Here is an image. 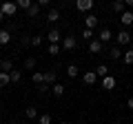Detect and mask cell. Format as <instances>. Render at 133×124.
<instances>
[{
  "label": "cell",
  "mask_w": 133,
  "mask_h": 124,
  "mask_svg": "<svg viewBox=\"0 0 133 124\" xmlns=\"http://www.w3.org/2000/svg\"><path fill=\"white\" fill-rule=\"evenodd\" d=\"M91 7H93V0H78L76 2L78 11H91Z\"/></svg>",
  "instance_id": "5b68a950"
},
{
  "label": "cell",
  "mask_w": 133,
  "mask_h": 124,
  "mask_svg": "<svg viewBox=\"0 0 133 124\" xmlns=\"http://www.w3.org/2000/svg\"><path fill=\"white\" fill-rule=\"evenodd\" d=\"M49 89H51V86H49V84H44V82L38 86V91H40V93H44V91H49Z\"/></svg>",
  "instance_id": "d6a6232c"
},
{
  "label": "cell",
  "mask_w": 133,
  "mask_h": 124,
  "mask_svg": "<svg viewBox=\"0 0 133 124\" xmlns=\"http://www.w3.org/2000/svg\"><path fill=\"white\" fill-rule=\"evenodd\" d=\"M38 124H51V115H47V113L38 115Z\"/></svg>",
  "instance_id": "4316f807"
},
{
  "label": "cell",
  "mask_w": 133,
  "mask_h": 124,
  "mask_svg": "<svg viewBox=\"0 0 133 124\" xmlns=\"http://www.w3.org/2000/svg\"><path fill=\"white\" fill-rule=\"evenodd\" d=\"M11 42V33H9V29H0V44L5 47V44Z\"/></svg>",
  "instance_id": "5bb4252c"
},
{
  "label": "cell",
  "mask_w": 133,
  "mask_h": 124,
  "mask_svg": "<svg viewBox=\"0 0 133 124\" xmlns=\"http://www.w3.org/2000/svg\"><path fill=\"white\" fill-rule=\"evenodd\" d=\"M120 20H122V24H131V22H133V11L127 9L122 16H120Z\"/></svg>",
  "instance_id": "2e32d148"
},
{
  "label": "cell",
  "mask_w": 133,
  "mask_h": 124,
  "mask_svg": "<svg viewBox=\"0 0 133 124\" xmlns=\"http://www.w3.org/2000/svg\"><path fill=\"white\" fill-rule=\"evenodd\" d=\"M36 5H38L40 9H42V7H49V0H38V2H36Z\"/></svg>",
  "instance_id": "836d02e7"
},
{
  "label": "cell",
  "mask_w": 133,
  "mask_h": 124,
  "mask_svg": "<svg viewBox=\"0 0 133 124\" xmlns=\"http://www.w3.org/2000/svg\"><path fill=\"white\" fill-rule=\"evenodd\" d=\"M124 62H127V64H133V49H129V51H124Z\"/></svg>",
  "instance_id": "83f0119b"
},
{
  "label": "cell",
  "mask_w": 133,
  "mask_h": 124,
  "mask_svg": "<svg viewBox=\"0 0 133 124\" xmlns=\"http://www.w3.org/2000/svg\"><path fill=\"white\" fill-rule=\"evenodd\" d=\"M16 5H18L20 9H24V11H29V7H31L33 2H31V0H18V2H16Z\"/></svg>",
  "instance_id": "484cf974"
},
{
  "label": "cell",
  "mask_w": 133,
  "mask_h": 124,
  "mask_svg": "<svg viewBox=\"0 0 133 124\" xmlns=\"http://www.w3.org/2000/svg\"><path fill=\"white\" fill-rule=\"evenodd\" d=\"M95 75H100V78H107V75H109V67H107V64H100V67L95 69Z\"/></svg>",
  "instance_id": "d6986e66"
},
{
  "label": "cell",
  "mask_w": 133,
  "mask_h": 124,
  "mask_svg": "<svg viewBox=\"0 0 133 124\" xmlns=\"http://www.w3.org/2000/svg\"><path fill=\"white\" fill-rule=\"evenodd\" d=\"M111 38H113V33H111L109 29H102V31H100V36H98V40H100L102 44H107V42H109Z\"/></svg>",
  "instance_id": "9a60e30c"
},
{
  "label": "cell",
  "mask_w": 133,
  "mask_h": 124,
  "mask_svg": "<svg viewBox=\"0 0 133 124\" xmlns=\"http://www.w3.org/2000/svg\"><path fill=\"white\" fill-rule=\"evenodd\" d=\"M64 91H66V86L60 84V82H56V84L51 86V93H53L56 98H62V95H64Z\"/></svg>",
  "instance_id": "52a82bcc"
},
{
  "label": "cell",
  "mask_w": 133,
  "mask_h": 124,
  "mask_svg": "<svg viewBox=\"0 0 133 124\" xmlns=\"http://www.w3.org/2000/svg\"><path fill=\"white\" fill-rule=\"evenodd\" d=\"M56 82H58V75H56V71H47V73H44V84L53 86Z\"/></svg>",
  "instance_id": "4fadbf2b"
},
{
  "label": "cell",
  "mask_w": 133,
  "mask_h": 124,
  "mask_svg": "<svg viewBox=\"0 0 133 124\" xmlns=\"http://www.w3.org/2000/svg\"><path fill=\"white\" fill-rule=\"evenodd\" d=\"M120 56H124V53L120 51V47H113V49L109 51V58H111V60H120Z\"/></svg>",
  "instance_id": "603a6c76"
},
{
  "label": "cell",
  "mask_w": 133,
  "mask_h": 124,
  "mask_svg": "<svg viewBox=\"0 0 133 124\" xmlns=\"http://www.w3.org/2000/svg\"><path fill=\"white\" fill-rule=\"evenodd\" d=\"M7 84H11V78H9V73H2V71H0V89H5Z\"/></svg>",
  "instance_id": "ac0fdd59"
},
{
  "label": "cell",
  "mask_w": 133,
  "mask_h": 124,
  "mask_svg": "<svg viewBox=\"0 0 133 124\" xmlns=\"http://www.w3.org/2000/svg\"><path fill=\"white\" fill-rule=\"evenodd\" d=\"M0 69H2V73H11L14 71V62L9 58H5V60H0Z\"/></svg>",
  "instance_id": "ba28073f"
},
{
  "label": "cell",
  "mask_w": 133,
  "mask_h": 124,
  "mask_svg": "<svg viewBox=\"0 0 133 124\" xmlns=\"http://www.w3.org/2000/svg\"><path fill=\"white\" fill-rule=\"evenodd\" d=\"M38 13H40V7H38V5H31V7H29V11H27L29 18H36Z\"/></svg>",
  "instance_id": "d4e9b609"
},
{
  "label": "cell",
  "mask_w": 133,
  "mask_h": 124,
  "mask_svg": "<svg viewBox=\"0 0 133 124\" xmlns=\"http://www.w3.org/2000/svg\"><path fill=\"white\" fill-rule=\"evenodd\" d=\"M0 124H2V118H0Z\"/></svg>",
  "instance_id": "74e56055"
},
{
  "label": "cell",
  "mask_w": 133,
  "mask_h": 124,
  "mask_svg": "<svg viewBox=\"0 0 133 124\" xmlns=\"http://www.w3.org/2000/svg\"><path fill=\"white\" fill-rule=\"evenodd\" d=\"M0 11L5 13V18H14L16 11H18V5L16 2H5V5H0Z\"/></svg>",
  "instance_id": "6da1fadb"
},
{
  "label": "cell",
  "mask_w": 133,
  "mask_h": 124,
  "mask_svg": "<svg viewBox=\"0 0 133 124\" xmlns=\"http://www.w3.org/2000/svg\"><path fill=\"white\" fill-rule=\"evenodd\" d=\"M2 20H5V13H2V11H0V22H2Z\"/></svg>",
  "instance_id": "d590c367"
},
{
  "label": "cell",
  "mask_w": 133,
  "mask_h": 124,
  "mask_svg": "<svg viewBox=\"0 0 133 124\" xmlns=\"http://www.w3.org/2000/svg\"><path fill=\"white\" fill-rule=\"evenodd\" d=\"M111 9H113L115 13H120V16H122L124 11H127V5H124V0H115L113 5H111Z\"/></svg>",
  "instance_id": "9c48e42d"
},
{
  "label": "cell",
  "mask_w": 133,
  "mask_h": 124,
  "mask_svg": "<svg viewBox=\"0 0 133 124\" xmlns=\"http://www.w3.org/2000/svg\"><path fill=\"white\" fill-rule=\"evenodd\" d=\"M98 27V16H93V13H89L84 18V29H91V31H93V29Z\"/></svg>",
  "instance_id": "277c9868"
},
{
  "label": "cell",
  "mask_w": 133,
  "mask_h": 124,
  "mask_svg": "<svg viewBox=\"0 0 133 124\" xmlns=\"http://www.w3.org/2000/svg\"><path fill=\"white\" fill-rule=\"evenodd\" d=\"M60 53V44H49V56H58Z\"/></svg>",
  "instance_id": "4dcf8cb0"
},
{
  "label": "cell",
  "mask_w": 133,
  "mask_h": 124,
  "mask_svg": "<svg viewBox=\"0 0 133 124\" xmlns=\"http://www.w3.org/2000/svg\"><path fill=\"white\" fill-rule=\"evenodd\" d=\"M76 44H78V40L73 38V36H66V38L62 40V49H64V51H71V49H76Z\"/></svg>",
  "instance_id": "7a4b0ae2"
},
{
  "label": "cell",
  "mask_w": 133,
  "mask_h": 124,
  "mask_svg": "<svg viewBox=\"0 0 133 124\" xmlns=\"http://www.w3.org/2000/svg\"><path fill=\"white\" fill-rule=\"evenodd\" d=\"M82 38H84L87 42H91V40H93V31H91V29H84V31H82Z\"/></svg>",
  "instance_id": "f546056e"
},
{
  "label": "cell",
  "mask_w": 133,
  "mask_h": 124,
  "mask_svg": "<svg viewBox=\"0 0 133 124\" xmlns=\"http://www.w3.org/2000/svg\"><path fill=\"white\" fill-rule=\"evenodd\" d=\"M24 69H36V58H27L24 60Z\"/></svg>",
  "instance_id": "1f68e13d"
},
{
  "label": "cell",
  "mask_w": 133,
  "mask_h": 124,
  "mask_svg": "<svg viewBox=\"0 0 133 124\" xmlns=\"http://www.w3.org/2000/svg\"><path fill=\"white\" fill-rule=\"evenodd\" d=\"M115 40H118V47L129 44V42H131V33H129V31H120V33L115 36Z\"/></svg>",
  "instance_id": "3957f363"
},
{
  "label": "cell",
  "mask_w": 133,
  "mask_h": 124,
  "mask_svg": "<svg viewBox=\"0 0 133 124\" xmlns=\"http://www.w3.org/2000/svg\"><path fill=\"white\" fill-rule=\"evenodd\" d=\"M47 38H49V44H58V42H60V38H62V36H60V31H58V29H51Z\"/></svg>",
  "instance_id": "30bf717a"
},
{
  "label": "cell",
  "mask_w": 133,
  "mask_h": 124,
  "mask_svg": "<svg viewBox=\"0 0 133 124\" xmlns=\"http://www.w3.org/2000/svg\"><path fill=\"white\" fill-rule=\"evenodd\" d=\"M60 124H69V122H60Z\"/></svg>",
  "instance_id": "8d00e7d4"
},
{
  "label": "cell",
  "mask_w": 133,
  "mask_h": 124,
  "mask_svg": "<svg viewBox=\"0 0 133 124\" xmlns=\"http://www.w3.org/2000/svg\"><path fill=\"white\" fill-rule=\"evenodd\" d=\"M102 49H104V44L100 42V40H91V42H89V51L91 53H100Z\"/></svg>",
  "instance_id": "8fae6325"
},
{
  "label": "cell",
  "mask_w": 133,
  "mask_h": 124,
  "mask_svg": "<svg viewBox=\"0 0 133 124\" xmlns=\"http://www.w3.org/2000/svg\"><path fill=\"white\" fill-rule=\"evenodd\" d=\"M113 86H115V78H113V75H107V78H102V89L111 91Z\"/></svg>",
  "instance_id": "7c38bea8"
},
{
  "label": "cell",
  "mask_w": 133,
  "mask_h": 124,
  "mask_svg": "<svg viewBox=\"0 0 133 124\" xmlns=\"http://www.w3.org/2000/svg\"><path fill=\"white\" fill-rule=\"evenodd\" d=\"M9 78H11V84H18V82L22 80V71H16L14 69V71L9 73Z\"/></svg>",
  "instance_id": "e0dca14e"
},
{
  "label": "cell",
  "mask_w": 133,
  "mask_h": 124,
  "mask_svg": "<svg viewBox=\"0 0 133 124\" xmlns=\"http://www.w3.org/2000/svg\"><path fill=\"white\" fill-rule=\"evenodd\" d=\"M31 80L33 82H36V84H42V82H44V73H40V71H36V73H33V75H31Z\"/></svg>",
  "instance_id": "cb8c5ba5"
},
{
  "label": "cell",
  "mask_w": 133,
  "mask_h": 124,
  "mask_svg": "<svg viewBox=\"0 0 133 124\" xmlns=\"http://www.w3.org/2000/svg\"><path fill=\"white\" fill-rule=\"evenodd\" d=\"M47 18H49V22H58V20H60V11H58V9H49Z\"/></svg>",
  "instance_id": "7402d4cb"
},
{
  "label": "cell",
  "mask_w": 133,
  "mask_h": 124,
  "mask_svg": "<svg viewBox=\"0 0 133 124\" xmlns=\"http://www.w3.org/2000/svg\"><path fill=\"white\" fill-rule=\"evenodd\" d=\"M78 73H80V69H78L76 64H69V67H66V75L69 78H78Z\"/></svg>",
  "instance_id": "44dd1931"
},
{
  "label": "cell",
  "mask_w": 133,
  "mask_h": 124,
  "mask_svg": "<svg viewBox=\"0 0 133 124\" xmlns=\"http://www.w3.org/2000/svg\"><path fill=\"white\" fill-rule=\"evenodd\" d=\"M82 80H84V84L93 86L95 80H98V75H95V71H84V75H82Z\"/></svg>",
  "instance_id": "8992f818"
},
{
  "label": "cell",
  "mask_w": 133,
  "mask_h": 124,
  "mask_svg": "<svg viewBox=\"0 0 133 124\" xmlns=\"http://www.w3.org/2000/svg\"><path fill=\"white\" fill-rule=\"evenodd\" d=\"M29 124H31V122H29Z\"/></svg>",
  "instance_id": "f35d334b"
},
{
  "label": "cell",
  "mask_w": 133,
  "mask_h": 124,
  "mask_svg": "<svg viewBox=\"0 0 133 124\" xmlns=\"http://www.w3.org/2000/svg\"><path fill=\"white\" fill-rule=\"evenodd\" d=\"M24 113H27V118L31 120V122L38 118V109H36V106H27V111H24Z\"/></svg>",
  "instance_id": "ffe728a7"
},
{
  "label": "cell",
  "mask_w": 133,
  "mask_h": 124,
  "mask_svg": "<svg viewBox=\"0 0 133 124\" xmlns=\"http://www.w3.org/2000/svg\"><path fill=\"white\" fill-rule=\"evenodd\" d=\"M127 106H129V109H133V95H131V98L127 100Z\"/></svg>",
  "instance_id": "e575fe53"
},
{
  "label": "cell",
  "mask_w": 133,
  "mask_h": 124,
  "mask_svg": "<svg viewBox=\"0 0 133 124\" xmlns=\"http://www.w3.org/2000/svg\"><path fill=\"white\" fill-rule=\"evenodd\" d=\"M29 42H31V47H40V44H42V36H33Z\"/></svg>",
  "instance_id": "f1b7e54d"
}]
</instances>
